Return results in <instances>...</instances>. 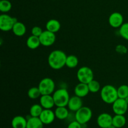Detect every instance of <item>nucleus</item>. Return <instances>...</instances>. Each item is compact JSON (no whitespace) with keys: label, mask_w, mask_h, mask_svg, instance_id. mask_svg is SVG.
Wrapping results in <instances>:
<instances>
[{"label":"nucleus","mask_w":128,"mask_h":128,"mask_svg":"<svg viewBox=\"0 0 128 128\" xmlns=\"http://www.w3.org/2000/svg\"><path fill=\"white\" fill-rule=\"evenodd\" d=\"M78 58L74 55H70L67 56L66 61V66L70 69L75 68L78 65Z\"/></svg>","instance_id":"obj_24"},{"label":"nucleus","mask_w":128,"mask_h":128,"mask_svg":"<svg viewBox=\"0 0 128 128\" xmlns=\"http://www.w3.org/2000/svg\"><path fill=\"white\" fill-rule=\"evenodd\" d=\"M108 22L112 28H120L124 23L123 16L119 12H112L109 17Z\"/></svg>","instance_id":"obj_10"},{"label":"nucleus","mask_w":128,"mask_h":128,"mask_svg":"<svg viewBox=\"0 0 128 128\" xmlns=\"http://www.w3.org/2000/svg\"><path fill=\"white\" fill-rule=\"evenodd\" d=\"M112 109L115 114L124 115L128 109V104L124 99L118 98L112 104Z\"/></svg>","instance_id":"obj_8"},{"label":"nucleus","mask_w":128,"mask_h":128,"mask_svg":"<svg viewBox=\"0 0 128 128\" xmlns=\"http://www.w3.org/2000/svg\"><path fill=\"white\" fill-rule=\"evenodd\" d=\"M54 113L56 118L60 120H66L70 115L69 109L66 107H56Z\"/></svg>","instance_id":"obj_20"},{"label":"nucleus","mask_w":128,"mask_h":128,"mask_svg":"<svg viewBox=\"0 0 128 128\" xmlns=\"http://www.w3.org/2000/svg\"><path fill=\"white\" fill-rule=\"evenodd\" d=\"M68 108L69 110L72 112H76L78 110H80L82 107V101L81 98L77 96H73L70 97L68 104Z\"/></svg>","instance_id":"obj_13"},{"label":"nucleus","mask_w":128,"mask_h":128,"mask_svg":"<svg viewBox=\"0 0 128 128\" xmlns=\"http://www.w3.org/2000/svg\"><path fill=\"white\" fill-rule=\"evenodd\" d=\"M77 78L80 82L88 84L94 80L93 71L88 66H82L78 70Z\"/></svg>","instance_id":"obj_6"},{"label":"nucleus","mask_w":128,"mask_h":128,"mask_svg":"<svg viewBox=\"0 0 128 128\" xmlns=\"http://www.w3.org/2000/svg\"><path fill=\"white\" fill-rule=\"evenodd\" d=\"M52 97L56 107H66L70 99V94L65 88L56 90L52 94Z\"/></svg>","instance_id":"obj_3"},{"label":"nucleus","mask_w":128,"mask_h":128,"mask_svg":"<svg viewBox=\"0 0 128 128\" xmlns=\"http://www.w3.org/2000/svg\"><path fill=\"white\" fill-rule=\"evenodd\" d=\"M44 124L39 117L31 116L27 120L26 128H43Z\"/></svg>","instance_id":"obj_19"},{"label":"nucleus","mask_w":128,"mask_h":128,"mask_svg":"<svg viewBox=\"0 0 128 128\" xmlns=\"http://www.w3.org/2000/svg\"><path fill=\"white\" fill-rule=\"evenodd\" d=\"M124 100H126V102H127V103L128 104V97H126V98L124 99Z\"/></svg>","instance_id":"obj_34"},{"label":"nucleus","mask_w":128,"mask_h":128,"mask_svg":"<svg viewBox=\"0 0 128 128\" xmlns=\"http://www.w3.org/2000/svg\"><path fill=\"white\" fill-rule=\"evenodd\" d=\"M115 50H116L118 53L121 54H126L128 52V48L125 46H124V45L119 44L116 46Z\"/></svg>","instance_id":"obj_30"},{"label":"nucleus","mask_w":128,"mask_h":128,"mask_svg":"<svg viewBox=\"0 0 128 128\" xmlns=\"http://www.w3.org/2000/svg\"><path fill=\"white\" fill-rule=\"evenodd\" d=\"M43 32L42 28L40 26H34L33 28L31 30V34L32 35L35 36H38V37H40V35L42 34V32Z\"/></svg>","instance_id":"obj_31"},{"label":"nucleus","mask_w":128,"mask_h":128,"mask_svg":"<svg viewBox=\"0 0 128 128\" xmlns=\"http://www.w3.org/2000/svg\"><path fill=\"white\" fill-rule=\"evenodd\" d=\"M118 90V94L119 98L125 99L128 96V86L126 84H122L120 86Z\"/></svg>","instance_id":"obj_28"},{"label":"nucleus","mask_w":128,"mask_h":128,"mask_svg":"<svg viewBox=\"0 0 128 128\" xmlns=\"http://www.w3.org/2000/svg\"><path fill=\"white\" fill-rule=\"evenodd\" d=\"M126 123V119L124 115L115 114L112 117V125L117 128H121L125 126Z\"/></svg>","instance_id":"obj_22"},{"label":"nucleus","mask_w":128,"mask_h":128,"mask_svg":"<svg viewBox=\"0 0 128 128\" xmlns=\"http://www.w3.org/2000/svg\"><path fill=\"white\" fill-rule=\"evenodd\" d=\"M26 45L31 50H36L41 45L40 40L38 36L31 35L26 40Z\"/></svg>","instance_id":"obj_21"},{"label":"nucleus","mask_w":128,"mask_h":128,"mask_svg":"<svg viewBox=\"0 0 128 128\" xmlns=\"http://www.w3.org/2000/svg\"><path fill=\"white\" fill-rule=\"evenodd\" d=\"M39 38L41 45L45 47H49L52 46L56 41V35L54 32H51L48 30H45L40 35Z\"/></svg>","instance_id":"obj_9"},{"label":"nucleus","mask_w":128,"mask_h":128,"mask_svg":"<svg viewBox=\"0 0 128 128\" xmlns=\"http://www.w3.org/2000/svg\"><path fill=\"white\" fill-rule=\"evenodd\" d=\"M88 86L90 92H92V93H96V92H98V91H100L101 89V85H100V82L95 80H92V81H90V82L88 84Z\"/></svg>","instance_id":"obj_26"},{"label":"nucleus","mask_w":128,"mask_h":128,"mask_svg":"<svg viewBox=\"0 0 128 128\" xmlns=\"http://www.w3.org/2000/svg\"><path fill=\"white\" fill-rule=\"evenodd\" d=\"M74 92L76 96L80 98H84L90 92L88 84L80 82L74 88Z\"/></svg>","instance_id":"obj_15"},{"label":"nucleus","mask_w":128,"mask_h":128,"mask_svg":"<svg viewBox=\"0 0 128 128\" xmlns=\"http://www.w3.org/2000/svg\"><path fill=\"white\" fill-rule=\"evenodd\" d=\"M100 96L102 101L108 104H112L119 98L117 88L110 84L105 85L101 89Z\"/></svg>","instance_id":"obj_2"},{"label":"nucleus","mask_w":128,"mask_h":128,"mask_svg":"<svg viewBox=\"0 0 128 128\" xmlns=\"http://www.w3.org/2000/svg\"><path fill=\"white\" fill-rule=\"evenodd\" d=\"M41 95L52 94L55 91V82L50 78H44L40 81L38 86Z\"/></svg>","instance_id":"obj_5"},{"label":"nucleus","mask_w":128,"mask_h":128,"mask_svg":"<svg viewBox=\"0 0 128 128\" xmlns=\"http://www.w3.org/2000/svg\"><path fill=\"white\" fill-rule=\"evenodd\" d=\"M108 128H116L114 126V125L112 124V125H111V126H110Z\"/></svg>","instance_id":"obj_33"},{"label":"nucleus","mask_w":128,"mask_h":128,"mask_svg":"<svg viewBox=\"0 0 128 128\" xmlns=\"http://www.w3.org/2000/svg\"><path fill=\"white\" fill-rule=\"evenodd\" d=\"M67 128H82V127L81 124L78 122L76 120H74V121L70 122Z\"/></svg>","instance_id":"obj_32"},{"label":"nucleus","mask_w":128,"mask_h":128,"mask_svg":"<svg viewBox=\"0 0 128 128\" xmlns=\"http://www.w3.org/2000/svg\"><path fill=\"white\" fill-rule=\"evenodd\" d=\"M12 8V4L9 0L0 1V11L3 13L9 12Z\"/></svg>","instance_id":"obj_27"},{"label":"nucleus","mask_w":128,"mask_h":128,"mask_svg":"<svg viewBox=\"0 0 128 128\" xmlns=\"http://www.w3.org/2000/svg\"><path fill=\"white\" fill-rule=\"evenodd\" d=\"M18 21L16 18H13L7 14L0 15V30L7 32L12 30L14 24Z\"/></svg>","instance_id":"obj_7"},{"label":"nucleus","mask_w":128,"mask_h":128,"mask_svg":"<svg viewBox=\"0 0 128 128\" xmlns=\"http://www.w3.org/2000/svg\"><path fill=\"white\" fill-rule=\"evenodd\" d=\"M97 124L101 128H108L112 124V117L107 112L100 114L97 118Z\"/></svg>","instance_id":"obj_11"},{"label":"nucleus","mask_w":128,"mask_h":128,"mask_svg":"<svg viewBox=\"0 0 128 128\" xmlns=\"http://www.w3.org/2000/svg\"><path fill=\"white\" fill-rule=\"evenodd\" d=\"M12 31L16 36L21 37L24 36L26 32V27L22 22L17 21L12 27Z\"/></svg>","instance_id":"obj_18"},{"label":"nucleus","mask_w":128,"mask_h":128,"mask_svg":"<svg viewBox=\"0 0 128 128\" xmlns=\"http://www.w3.org/2000/svg\"><path fill=\"white\" fill-rule=\"evenodd\" d=\"M92 112L91 109L87 106H82V108L75 112V120L81 124H86L91 120Z\"/></svg>","instance_id":"obj_4"},{"label":"nucleus","mask_w":128,"mask_h":128,"mask_svg":"<svg viewBox=\"0 0 128 128\" xmlns=\"http://www.w3.org/2000/svg\"><path fill=\"white\" fill-rule=\"evenodd\" d=\"M28 96L31 100H36L41 97V93L38 87H32L29 89Z\"/></svg>","instance_id":"obj_25"},{"label":"nucleus","mask_w":128,"mask_h":128,"mask_svg":"<svg viewBox=\"0 0 128 128\" xmlns=\"http://www.w3.org/2000/svg\"><path fill=\"white\" fill-rule=\"evenodd\" d=\"M119 32L122 38L128 41V22L122 24V26L120 28Z\"/></svg>","instance_id":"obj_29"},{"label":"nucleus","mask_w":128,"mask_h":128,"mask_svg":"<svg viewBox=\"0 0 128 128\" xmlns=\"http://www.w3.org/2000/svg\"><path fill=\"white\" fill-rule=\"evenodd\" d=\"M27 119L22 116H16L11 121V126L12 128H26Z\"/></svg>","instance_id":"obj_16"},{"label":"nucleus","mask_w":128,"mask_h":128,"mask_svg":"<svg viewBox=\"0 0 128 128\" xmlns=\"http://www.w3.org/2000/svg\"><path fill=\"white\" fill-rule=\"evenodd\" d=\"M46 30L56 33V32H58L61 29V23L58 20H55V19H51L46 22Z\"/></svg>","instance_id":"obj_17"},{"label":"nucleus","mask_w":128,"mask_h":128,"mask_svg":"<svg viewBox=\"0 0 128 128\" xmlns=\"http://www.w3.org/2000/svg\"><path fill=\"white\" fill-rule=\"evenodd\" d=\"M39 118L45 125L50 124L53 122L55 118H56L54 111H52L51 109H44Z\"/></svg>","instance_id":"obj_12"},{"label":"nucleus","mask_w":128,"mask_h":128,"mask_svg":"<svg viewBox=\"0 0 128 128\" xmlns=\"http://www.w3.org/2000/svg\"><path fill=\"white\" fill-rule=\"evenodd\" d=\"M43 110V108L41 106L40 104H34L30 108V116H32V117H40Z\"/></svg>","instance_id":"obj_23"},{"label":"nucleus","mask_w":128,"mask_h":128,"mask_svg":"<svg viewBox=\"0 0 128 128\" xmlns=\"http://www.w3.org/2000/svg\"><path fill=\"white\" fill-rule=\"evenodd\" d=\"M66 53L60 50H56L50 52L48 58V62L50 67L54 70H59L66 66Z\"/></svg>","instance_id":"obj_1"},{"label":"nucleus","mask_w":128,"mask_h":128,"mask_svg":"<svg viewBox=\"0 0 128 128\" xmlns=\"http://www.w3.org/2000/svg\"><path fill=\"white\" fill-rule=\"evenodd\" d=\"M40 98V103L43 109H52L55 106L52 95H41Z\"/></svg>","instance_id":"obj_14"}]
</instances>
